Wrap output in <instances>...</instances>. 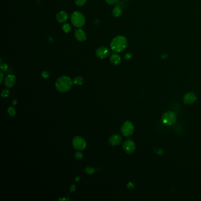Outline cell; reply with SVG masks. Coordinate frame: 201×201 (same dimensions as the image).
Wrapping results in <instances>:
<instances>
[{"mask_svg":"<svg viewBox=\"0 0 201 201\" xmlns=\"http://www.w3.org/2000/svg\"><path fill=\"white\" fill-rule=\"evenodd\" d=\"M73 84V83L70 77L63 75L57 80L55 85L59 92L65 93L72 88Z\"/></svg>","mask_w":201,"mask_h":201,"instance_id":"6da1fadb","label":"cell"},{"mask_svg":"<svg viewBox=\"0 0 201 201\" xmlns=\"http://www.w3.org/2000/svg\"><path fill=\"white\" fill-rule=\"evenodd\" d=\"M127 45V42L126 37L122 35H118L113 39L110 47L112 50L115 52L120 53L126 49Z\"/></svg>","mask_w":201,"mask_h":201,"instance_id":"7a4b0ae2","label":"cell"},{"mask_svg":"<svg viewBox=\"0 0 201 201\" xmlns=\"http://www.w3.org/2000/svg\"><path fill=\"white\" fill-rule=\"evenodd\" d=\"M71 20L72 24L77 28L82 27L85 25V22L84 15L82 13L77 11L73 13L71 17Z\"/></svg>","mask_w":201,"mask_h":201,"instance_id":"3957f363","label":"cell"},{"mask_svg":"<svg viewBox=\"0 0 201 201\" xmlns=\"http://www.w3.org/2000/svg\"><path fill=\"white\" fill-rule=\"evenodd\" d=\"M163 123L166 126H172L174 125L176 121V116L175 113L172 111L165 112L162 117Z\"/></svg>","mask_w":201,"mask_h":201,"instance_id":"277c9868","label":"cell"},{"mask_svg":"<svg viewBox=\"0 0 201 201\" xmlns=\"http://www.w3.org/2000/svg\"><path fill=\"white\" fill-rule=\"evenodd\" d=\"M121 132L123 135L126 137L131 136L134 132L133 124L130 121L125 122L122 126Z\"/></svg>","mask_w":201,"mask_h":201,"instance_id":"5b68a950","label":"cell"},{"mask_svg":"<svg viewBox=\"0 0 201 201\" xmlns=\"http://www.w3.org/2000/svg\"><path fill=\"white\" fill-rule=\"evenodd\" d=\"M73 145L75 149L83 150L86 147V142L84 138L80 136H76L73 140Z\"/></svg>","mask_w":201,"mask_h":201,"instance_id":"8992f818","label":"cell"},{"mask_svg":"<svg viewBox=\"0 0 201 201\" xmlns=\"http://www.w3.org/2000/svg\"><path fill=\"white\" fill-rule=\"evenodd\" d=\"M123 149L127 154H132L135 152L136 149L135 143L132 140H126L123 142Z\"/></svg>","mask_w":201,"mask_h":201,"instance_id":"52a82bcc","label":"cell"},{"mask_svg":"<svg viewBox=\"0 0 201 201\" xmlns=\"http://www.w3.org/2000/svg\"><path fill=\"white\" fill-rule=\"evenodd\" d=\"M109 50L106 47H99L95 51V55L99 59H105L109 54Z\"/></svg>","mask_w":201,"mask_h":201,"instance_id":"ba28073f","label":"cell"},{"mask_svg":"<svg viewBox=\"0 0 201 201\" xmlns=\"http://www.w3.org/2000/svg\"><path fill=\"white\" fill-rule=\"evenodd\" d=\"M183 100L185 104L191 105L196 100V95L193 92H189L185 95Z\"/></svg>","mask_w":201,"mask_h":201,"instance_id":"9c48e42d","label":"cell"},{"mask_svg":"<svg viewBox=\"0 0 201 201\" xmlns=\"http://www.w3.org/2000/svg\"><path fill=\"white\" fill-rule=\"evenodd\" d=\"M122 140V138L120 135L115 134L112 135L109 138V143L112 146L119 145Z\"/></svg>","mask_w":201,"mask_h":201,"instance_id":"30bf717a","label":"cell"},{"mask_svg":"<svg viewBox=\"0 0 201 201\" xmlns=\"http://www.w3.org/2000/svg\"><path fill=\"white\" fill-rule=\"evenodd\" d=\"M16 82V77L14 75H8L5 79V85L7 88L12 87Z\"/></svg>","mask_w":201,"mask_h":201,"instance_id":"8fae6325","label":"cell"},{"mask_svg":"<svg viewBox=\"0 0 201 201\" xmlns=\"http://www.w3.org/2000/svg\"><path fill=\"white\" fill-rule=\"evenodd\" d=\"M69 16L66 12L64 11H61L56 14V19L59 22H64L68 20Z\"/></svg>","mask_w":201,"mask_h":201,"instance_id":"7c38bea8","label":"cell"},{"mask_svg":"<svg viewBox=\"0 0 201 201\" xmlns=\"http://www.w3.org/2000/svg\"><path fill=\"white\" fill-rule=\"evenodd\" d=\"M75 37L79 42H83L86 39L85 33L82 29H77L75 30Z\"/></svg>","mask_w":201,"mask_h":201,"instance_id":"4fadbf2b","label":"cell"},{"mask_svg":"<svg viewBox=\"0 0 201 201\" xmlns=\"http://www.w3.org/2000/svg\"><path fill=\"white\" fill-rule=\"evenodd\" d=\"M110 60L111 63L112 64L117 65L119 64L120 63V62H121V57H120V56L118 54L115 53V54H113L111 55Z\"/></svg>","mask_w":201,"mask_h":201,"instance_id":"5bb4252c","label":"cell"},{"mask_svg":"<svg viewBox=\"0 0 201 201\" xmlns=\"http://www.w3.org/2000/svg\"><path fill=\"white\" fill-rule=\"evenodd\" d=\"M113 15L116 17V18H118L122 14V8L120 6L117 5L116 7H115L114 8V9L113 10Z\"/></svg>","mask_w":201,"mask_h":201,"instance_id":"9a60e30c","label":"cell"},{"mask_svg":"<svg viewBox=\"0 0 201 201\" xmlns=\"http://www.w3.org/2000/svg\"><path fill=\"white\" fill-rule=\"evenodd\" d=\"M84 80L82 76H77L74 78L73 83L76 85H82L83 83Z\"/></svg>","mask_w":201,"mask_h":201,"instance_id":"2e32d148","label":"cell"},{"mask_svg":"<svg viewBox=\"0 0 201 201\" xmlns=\"http://www.w3.org/2000/svg\"><path fill=\"white\" fill-rule=\"evenodd\" d=\"M62 29L64 32H65V33H67L70 31L71 26L69 24H64L62 27Z\"/></svg>","mask_w":201,"mask_h":201,"instance_id":"e0dca14e","label":"cell"},{"mask_svg":"<svg viewBox=\"0 0 201 201\" xmlns=\"http://www.w3.org/2000/svg\"><path fill=\"white\" fill-rule=\"evenodd\" d=\"M10 95V91L5 89H3L2 92H1V95L3 98H7Z\"/></svg>","mask_w":201,"mask_h":201,"instance_id":"ac0fdd59","label":"cell"},{"mask_svg":"<svg viewBox=\"0 0 201 201\" xmlns=\"http://www.w3.org/2000/svg\"><path fill=\"white\" fill-rule=\"evenodd\" d=\"M85 172L87 174L89 175H92L95 173V169L93 168V167H91V166H88L85 168Z\"/></svg>","mask_w":201,"mask_h":201,"instance_id":"d6986e66","label":"cell"},{"mask_svg":"<svg viewBox=\"0 0 201 201\" xmlns=\"http://www.w3.org/2000/svg\"><path fill=\"white\" fill-rule=\"evenodd\" d=\"M8 113L11 116H14L15 115V110L12 107H9L8 109Z\"/></svg>","mask_w":201,"mask_h":201,"instance_id":"ffe728a7","label":"cell"},{"mask_svg":"<svg viewBox=\"0 0 201 201\" xmlns=\"http://www.w3.org/2000/svg\"><path fill=\"white\" fill-rule=\"evenodd\" d=\"M86 2V0H75V3L78 6L84 5Z\"/></svg>","mask_w":201,"mask_h":201,"instance_id":"44dd1931","label":"cell"},{"mask_svg":"<svg viewBox=\"0 0 201 201\" xmlns=\"http://www.w3.org/2000/svg\"><path fill=\"white\" fill-rule=\"evenodd\" d=\"M83 156V155L80 152H77L75 153V158L77 159H81Z\"/></svg>","mask_w":201,"mask_h":201,"instance_id":"7402d4cb","label":"cell"},{"mask_svg":"<svg viewBox=\"0 0 201 201\" xmlns=\"http://www.w3.org/2000/svg\"><path fill=\"white\" fill-rule=\"evenodd\" d=\"M8 69V65L6 64H2L1 65V70L2 71L5 72L7 71Z\"/></svg>","mask_w":201,"mask_h":201,"instance_id":"603a6c76","label":"cell"},{"mask_svg":"<svg viewBox=\"0 0 201 201\" xmlns=\"http://www.w3.org/2000/svg\"><path fill=\"white\" fill-rule=\"evenodd\" d=\"M42 77L46 79V78H48V77H49L50 74H49L48 72H47V71H44V72H42Z\"/></svg>","mask_w":201,"mask_h":201,"instance_id":"cb8c5ba5","label":"cell"},{"mask_svg":"<svg viewBox=\"0 0 201 201\" xmlns=\"http://www.w3.org/2000/svg\"><path fill=\"white\" fill-rule=\"evenodd\" d=\"M106 2L109 5H113L116 3L118 0H106Z\"/></svg>","mask_w":201,"mask_h":201,"instance_id":"d4e9b609","label":"cell"},{"mask_svg":"<svg viewBox=\"0 0 201 201\" xmlns=\"http://www.w3.org/2000/svg\"><path fill=\"white\" fill-rule=\"evenodd\" d=\"M134 187H135V185H134V184L132 182H129L127 184V188L129 189H133Z\"/></svg>","mask_w":201,"mask_h":201,"instance_id":"484cf974","label":"cell"},{"mask_svg":"<svg viewBox=\"0 0 201 201\" xmlns=\"http://www.w3.org/2000/svg\"><path fill=\"white\" fill-rule=\"evenodd\" d=\"M75 189H76V188H75V185L73 184V185H70V192H71L72 193L74 192V191H75Z\"/></svg>","mask_w":201,"mask_h":201,"instance_id":"4316f807","label":"cell"},{"mask_svg":"<svg viewBox=\"0 0 201 201\" xmlns=\"http://www.w3.org/2000/svg\"><path fill=\"white\" fill-rule=\"evenodd\" d=\"M132 55L130 54H129V53H127V54H126V55H125V58L126 59H131L132 58Z\"/></svg>","mask_w":201,"mask_h":201,"instance_id":"83f0119b","label":"cell"},{"mask_svg":"<svg viewBox=\"0 0 201 201\" xmlns=\"http://www.w3.org/2000/svg\"><path fill=\"white\" fill-rule=\"evenodd\" d=\"M0 75H1V82H0V83H2V80H3V74H2V73H0Z\"/></svg>","mask_w":201,"mask_h":201,"instance_id":"f1b7e54d","label":"cell"},{"mask_svg":"<svg viewBox=\"0 0 201 201\" xmlns=\"http://www.w3.org/2000/svg\"><path fill=\"white\" fill-rule=\"evenodd\" d=\"M17 100L16 99L13 100V101H12V105H15L17 104Z\"/></svg>","mask_w":201,"mask_h":201,"instance_id":"f546056e","label":"cell"},{"mask_svg":"<svg viewBox=\"0 0 201 201\" xmlns=\"http://www.w3.org/2000/svg\"><path fill=\"white\" fill-rule=\"evenodd\" d=\"M80 178L79 176H77V177H76V178H75V182H78V181L80 180Z\"/></svg>","mask_w":201,"mask_h":201,"instance_id":"4dcf8cb0","label":"cell"},{"mask_svg":"<svg viewBox=\"0 0 201 201\" xmlns=\"http://www.w3.org/2000/svg\"><path fill=\"white\" fill-rule=\"evenodd\" d=\"M59 200H60V201H63V200H69V199H66V198H65V199H59Z\"/></svg>","mask_w":201,"mask_h":201,"instance_id":"1f68e13d","label":"cell"},{"mask_svg":"<svg viewBox=\"0 0 201 201\" xmlns=\"http://www.w3.org/2000/svg\"><path fill=\"white\" fill-rule=\"evenodd\" d=\"M125 1H129V0H125Z\"/></svg>","mask_w":201,"mask_h":201,"instance_id":"d6a6232c","label":"cell"}]
</instances>
